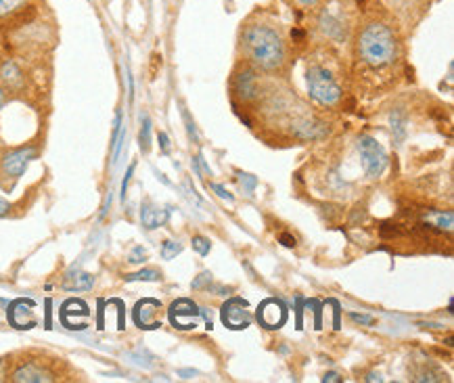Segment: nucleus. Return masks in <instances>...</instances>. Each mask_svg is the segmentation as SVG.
<instances>
[{
    "label": "nucleus",
    "mask_w": 454,
    "mask_h": 383,
    "mask_svg": "<svg viewBox=\"0 0 454 383\" xmlns=\"http://www.w3.org/2000/svg\"><path fill=\"white\" fill-rule=\"evenodd\" d=\"M245 57L264 71H277L287 63V45L281 29L266 19H251L241 29Z\"/></svg>",
    "instance_id": "1"
},
{
    "label": "nucleus",
    "mask_w": 454,
    "mask_h": 383,
    "mask_svg": "<svg viewBox=\"0 0 454 383\" xmlns=\"http://www.w3.org/2000/svg\"><path fill=\"white\" fill-rule=\"evenodd\" d=\"M398 34L388 21L370 17L362 23L354 40V55L360 65L368 69H386L398 61Z\"/></svg>",
    "instance_id": "2"
},
{
    "label": "nucleus",
    "mask_w": 454,
    "mask_h": 383,
    "mask_svg": "<svg viewBox=\"0 0 454 383\" xmlns=\"http://www.w3.org/2000/svg\"><path fill=\"white\" fill-rule=\"evenodd\" d=\"M316 25L318 29L333 42H344L350 32V15L348 5H342L339 0H323L318 5Z\"/></svg>",
    "instance_id": "3"
},
{
    "label": "nucleus",
    "mask_w": 454,
    "mask_h": 383,
    "mask_svg": "<svg viewBox=\"0 0 454 383\" xmlns=\"http://www.w3.org/2000/svg\"><path fill=\"white\" fill-rule=\"evenodd\" d=\"M306 84H308L310 99H314L318 105H325V107H335L344 97V90L333 78V73L320 63H312L308 67Z\"/></svg>",
    "instance_id": "4"
},
{
    "label": "nucleus",
    "mask_w": 454,
    "mask_h": 383,
    "mask_svg": "<svg viewBox=\"0 0 454 383\" xmlns=\"http://www.w3.org/2000/svg\"><path fill=\"white\" fill-rule=\"evenodd\" d=\"M358 151L362 158V168L368 178H379L388 168V153L373 136L358 138Z\"/></svg>",
    "instance_id": "5"
},
{
    "label": "nucleus",
    "mask_w": 454,
    "mask_h": 383,
    "mask_svg": "<svg viewBox=\"0 0 454 383\" xmlns=\"http://www.w3.org/2000/svg\"><path fill=\"white\" fill-rule=\"evenodd\" d=\"M222 321L231 329H245L251 323V317L247 312V301L241 297H233L222 306Z\"/></svg>",
    "instance_id": "6"
},
{
    "label": "nucleus",
    "mask_w": 454,
    "mask_h": 383,
    "mask_svg": "<svg viewBox=\"0 0 454 383\" xmlns=\"http://www.w3.org/2000/svg\"><path fill=\"white\" fill-rule=\"evenodd\" d=\"M34 158H36V149L34 147H21V149L9 151L7 156L3 158V162H0V166H3V172L7 176L19 178Z\"/></svg>",
    "instance_id": "7"
},
{
    "label": "nucleus",
    "mask_w": 454,
    "mask_h": 383,
    "mask_svg": "<svg viewBox=\"0 0 454 383\" xmlns=\"http://www.w3.org/2000/svg\"><path fill=\"white\" fill-rule=\"evenodd\" d=\"M201 310L191 299H178L170 306V321L178 329H193Z\"/></svg>",
    "instance_id": "8"
},
{
    "label": "nucleus",
    "mask_w": 454,
    "mask_h": 383,
    "mask_svg": "<svg viewBox=\"0 0 454 383\" xmlns=\"http://www.w3.org/2000/svg\"><path fill=\"white\" fill-rule=\"evenodd\" d=\"M257 321L266 329H279L287 321V308L279 299H266L257 308Z\"/></svg>",
    "instance_id": "9"
},
{
    "label": "nucleus",
    "mask_w": 454,
    "mask_h": 383,
    "mask_svg": "<svg viewBox=\"0 0 454 383\" xmlns=\"http://www.w3.org/2000/svg\"><path fill=\"white\" fill-rule=\"evenodd\" d=\"M233 90L239 99L243 101H253L260 95V82H257V73L249 67L241 69L235 73L233 80Z\"/></svg>",
    "instance_id": "10"
},
{
    "label": "nucleus",
    "mask_w": 454,
    "mask_h": 383,
    "mask_svg": "<svg viewBox=\"0 0 454 383\" xmlns=\"http://www.w3.org/2000/svg\"><path fill=\"white\" fill-rule=\"evenodd\" d=\"M160 310H162V304L157 299H142V301H138L136 308H134L136 325L142 327V329H157V327H162L157 321H153V317H157Z\"/></svg>",
    "instance_id": "11"
},
{
    "label": "nucleus",
    "mask_w": 454,
    "mask_h": 383,
    "mask_svg": "<svg viewBox=\"0 0 454 383\" xmlns=\"http://www.w3.org/2000/svg\"><path fill=\"white\" fill-rule=\"evenodd\" d=\"M15 381H25V383H42V381H53V373L49 369H45L42 365L38 362H27L23 367H19L13 373Z\"/></svg>",
    "instance_id": "12"
},
{
    "label": "nucleus",
    "mask_w": 454,
    "mask_h": 383,
    "mask_svg": "<svg viewBox=\"0 0 454 383\" xmlns=\"http://www.w3.org/2000/svg\"><path fill=\"white\" fill-rule=\"evenodd\" d=\"M140 222H142L144 228H149V231L160 228L162 224L168 222V210H164L160 206H153V203H144L142 210H140Z\"/></svg>",
    "instance_id": "13"
},
{
    "label": "nucleus",
    "mask_w": 454,
    "mask_h": 383,
    "mask_svg": "<svg viewBox=\"0 0 454 383\" xmlns=\"http://www.w3.org/2000/svg\"><path fill=\"white\" fill-rule=\"evenodd\" d=\"M0 82L11 90H17L19 86H23V73L13 59H7L0 65Z\"/></svg>",
    "instance_id": "14"
},
{
    "label": "nucleus",
    "mask_w": 454,
    "mask_h": 383,
    "mask_svg": "<svg viewBox=\"0 0 454 383\" xmlns=\"http://www.w3.org/2000/svg\"><path fill=\"white\" fill-rule=\"evenodd\" d=\"M92 285H94V277L78 271V268H75V271H69L63 279V287L67 291H88V289H92Z\"/></svg>",
    "instance_id": "15"
},
{
    "label": "nucleus",
    "mask_w": 454,
    "mask_h": 383,
    "mask_svg": "<svg viewBox=\"0 0 454 383\" xmlns=\"http://www.w3.org/2000/svg\"><path fill=\"white\" fill-rule=\"evenodd\" d=\"M425 220H427L433 228H440V231H452L454 214H452V212H431V214L425 216Z\"/></svg>",
    "instance_id": "16"
},
{
    "label": "nucleus",
    "mask_w": 454,
    "mask_h": 383,
    "mask_svg": "<svg viewBox=\"0 0 454 383\" xmlns=\"http://www.w3.org/2000/svg\"><path fill=\"white\" fill-rule=\"evenodd\" d=\"M293 130H295V134L299 136V138H316L320 132H323V128H320V124H316V122H310V120H304V122H295L293 124Z\"/></svg>",
    "instance_id": "17"
},
{
    "label": "nucleus",
    "mask_w": 454,
    "mask_h": 383,
    "mask_svg": "<svg viewBox=\"0 0 454 383\" xmlns=\"http://www.w3.org/2000/svg\"><path fill=\"white\" fill-rule=\"evenodd\" d=\"M27 5V0H0V19L11 17Z\"/></svg>",
    "instance_id": "18"
},
{
    "label": "nucleus",
    "mask_w": 454,
    "mask_h": 383,
    "mask_svg": "<svg viewBox=\"0 0 454 383\" xmlns=\"http://www.w3.org/2000/svg\"><path fill=\"white\" fill-rule=\"evenodd\" d=\"M138 143H140V149L147 153L149 147H151V122L147 116H142V128H140V134H138Z\"/></svg>",
    "instance_id": "19"
},
{
    "label": "nucleus",
    "mask_w": 454,
    "mask_h": 383,
    "mask_svg": "<svg viewBox=\"0 0 454 383\" xmlns=\"http://www.w3.org/2000/svg\"><path fill=\"white\" fill-rule=\"evenodd\" d=\"M160 279V273L153 271V268H147V271H140V273H134V275H128L126 281H157Z\"/></svg>",
    "instance_id": "20"
},
{
    "label": "nucleus",
    "mask_w": 454,
    "mask_h": 383,
    "mask_svg": "<svg viewBox=\"0 0 454 383\" xmlns=\"http://www.w3.org/2000/svg\"><path fill=\"white\" fill-rule=\"evenodd\" d=\"M180 251H182V243H178V241H166L164 247H162L164 260H172V258H176Z\"/></svg>",
    "instance_id": "21"
},
{
    "label": "nucleus",
    "mask_w": 454,
    "mask_h": 383,
    "mask_svg": "<svg viewBox=\"0 0 454 383\" xmlns=\"http://www.w3.org/2000/svg\"><path fill=\"white\" fill-rule=\"evenodd\" d=\"M406 120H404V116L402 113H392V128H394V132H396V136H398V140L404 136V132H406Z\"/></svg>",
    "instance_id": "22"
},
{
    "label": "nucleus",
    "mask_w": 454,
    "mask_h": 383,
    "mask_svg": "<svg viewBox=\"0 0 454 383\" xmlns=\"http://www.w3.org/2000/svg\"><path fill=\"white\" fill-rule=\"evenodd\" d=\"M239 182H241V186H245L247 193H253V188L257 186V178L251 174H243V172H239Z\"/></svg>",
    "instance_id": "23"
},
{
    "label": "nucleus",
    "mask_w": 454,
    "mask_h": 383,
    "mask_svg": "<svg viewBox=\"0 0 454 383\" xmlns=\"http://www.w3.org/2000/svg\"><path fill=\"white\" fill-rule=\"evenodd\" d=\"M193 247H195L201 256H207L210 249H212V243H210V239H205V237H193Z\"/></svg>",
    "instance_id": "24"
},
{
    "label": "nucleus",
    "mask_w": 454,
    "mask_h": 383,
    "mask_svg": "<svg viewBox=\"0 0 454 383\" xmlns=\"http://www.w3.org/2000/svg\"><path fill=\"white\" fill-rule=\"evenodd\" d=\"M144 258H147L144 249H142V247H134L132 254H130V260H128V262H132V264H140V262H144Z\"/></svg>",
    "instance_id": "25"
},
{
    "label": "nucleus",
    "mask_w": 454,
    "mask_h": 383,
    "mask_svg": "<svg viewBox=\"0 0 454 383\" xmlns=\"http://www.w3.org/2000/svg\"><path fill=\"white\" fill-rule=\"evenodd\" d=\"M293 3L299 7V9H316L323 0H293Z\"/></svg>",
    "instance_id": "26"
},
{
    "label": "nucleus",
    "mask_w": 454,
    "mask_h": 383,
    "mask_svg": "<svg viewBox=\"0 0 454 383\" xmlns=\"http://www.w3.org/2000/svg\"><path fill=\"white\" fill-rule=\"evenodd\" d=\"M210 186H212V188L216 190V193H218V197H222V199H226V201H233V195L229 193V190H224V186H222V184H216V182H212Z\"/></svg>",
    "instance_id": "27"
},
{
    "label": "nucleus",
    "mask_w": 454,
    "mask_h": 383,
    "mask_svg": "<svg viewBox=\"0 0 454 383\" xmlns=\"http://www.w3.org/2000/svg\"><path fill=\"white\" fill-rule=\"evenodd\" d=\"M350 319L356 321V323H360V325H368V327L375 325V319H373V317H366V314H356V312H352Z\"/></svg>",
    "instance_id": "28"
},
{
    "label": "nucleus",
    "mask_w": 454,
    "mask_h": 383,
    "mask_svg": "<svg viewBox=\"0 0 454 383\" xmlns=\"http://www.w3.org/2000/svg\"><path fill=\"white\" fill-rule=\"evenodd\" d=\"M184 120H186V130H188V136H191L193 140H197V132H195V124L191 122V118H188V113L184 111Z\"/></svg>",
    "instance_id": "29"
},
{
    "label": "nucleus",
    "mask_w": 454,
    "mask_h": 383,
    "mask_svg": "<svg viewBox=\"0 0 454 383\" xmlns=\"http://www.w3.org/2000/svg\"><path fill=\"white\" fill-rule=\"evenodd\" d=\"M132 172H134V166H130V168H128V172H126V178H124V182H122V199H126V188H128V182H130V176H132Z\"/></svg>",
    "instance_id": "30"
},
{
    "label": "nucleus",
    "mask_w": 454,
    "mask_h": 383,
    "mask_svg": "<svg viewBox=\"0 0 454 383\" xmlns=\"http://www.w3.org/2000/svg\"><path fill=\"white\" fill-rule=\"evenodd\" d=\"M205 281H212V275H210V273H203V275H201V277H199V279L193 283V287H195V289H201Z\"/></svg>",
    "instance_id": "31"
},
{
    "label": "nucleus",
    "mask_w": 454,
    "mask_h": 383,
    "mask_svg": "<svg viewBox=\"0 0 454 383\" xmlns=\"http://www.w3.org/2000/svg\"><path fill=\"white\" fill-rule=\"evenodd\" d=\"M9 212H11V203L0 197V216H7Z\"/></svg>",
    "instance_id": "32"
},
{
    "label": "nucleus",
    "mask_w": 454,
    "mask_h": 383,
    "mask_svg": "<svg viewBox=\"0 0 454 383\" xmlns=\"http://www.w3.org/2000/svg\"><path fill=\"white\" fill-rule=\"evenodd\" d=\"M281 243H283L285 247H293V245H295V239H293L291 235H281Z\"/></svg>",
    "instance_id": "33"
},
{
    "label": "nucleus",
    "mask_w": 454,
    "mask_h": 383,
    "mask_svg": "<svg viewBox=\"0 0 454 383\" xmlns=\"http://www.w3.org/2000/svg\"><path fill=\"white\" fill-rule=\"evenodd\" d=\"M323 381H342V377H339L337 373H327V375L323 377Z\"/></svg>",
    "instance_id": "34"
},
{
    "label": "nucleus",
    "mask_w": 454,
    "mask_h": 383,
    "mask_svg": "<svg viewBox=\"0 0 454 383\" xmlns=\"http://www.w3.org/2000/svg\"><path fill=\"white\" fill-rule=\"evenodd\" d=\"M160 140H162V149L168 151V136H166L164 132H160Z\"/></svg>",
    "instance_id": "35"
},
{
    "label": "nucleus",
    "mask_w": 454,
    "mask_h": 383,
    "mask_svg": "<svg viewBox=\"0 0 454 383\" xmlns=\"http://www.w3.org/2000/svg\"><path fill=\"white\" fill-rule=\"evenodd\" d=\"M3 103H5V97H3V90H0V109H3Z\"/></svg>",
    "instance_id": "36"
}]
</instances>
